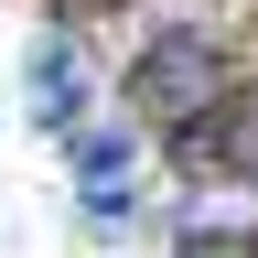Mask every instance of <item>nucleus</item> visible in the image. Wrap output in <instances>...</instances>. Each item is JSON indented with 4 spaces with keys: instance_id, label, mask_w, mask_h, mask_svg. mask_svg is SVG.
<instances>
[{
    "instance_id": "obj_4",
    "label": "nucleus",
    "mask_w": 258,
    "mask_h": 258,
    "mask_svg": "<svg viewBox=\"0 0 258 258\" xmlns=\"http://www.w3.org/2000/svg\"><path fill=\"white\" fill-rule=\"evenodd\" d=\"M226 161H237V172L258 183V97H247V108H237V129H226Z\"/></svg>"
},
{
    "instance_id": "obj_3",
    "label": "nucleus",
    "mask_w": 258,
    "mask_h": 258,
    "mask_svg": "<svg viewBox=\"0 0 258 258\" xmlns=\"http://www.w3.org/2000/svg\"><path fill=\"white\" fill-rule=\"evenodd\" d=\"M76 183H86L97 215H118V205H129V140H86V151H76Z\"/></svg>"
},
{
    "instance_id": "obj_2",
    "label": "nucleus",
    "mask_w": 258,
    "mask_h": 258,
    "mask_svg": "<svg viewBox=\"0 0 258 258\" xmlns=\"http://www.w3.org/2000/svg\"><path fill=\"white\" fill-rule=\"evenodd\" d=\"M32 108H43L54 129H64V118L86 108V64L64 54V43H32Z\"/></svg>"
},
{
    "instance_id": "obj_1",
    "label": "nucleus",
    "mask_w": 258,
    "mask_h": 258,
    "mask_svg": "<svg viewBox=\"0 0 258 258\" xmlns=\"http://www.w3.org/2000/svg\"><path fill=\"white\" fill-rule=\"evenodd\" d=\"M129 97H140L151 118H194L215 97V43H205V32H161V43L129 64Z\"/></svg>"
}]
</instances>
